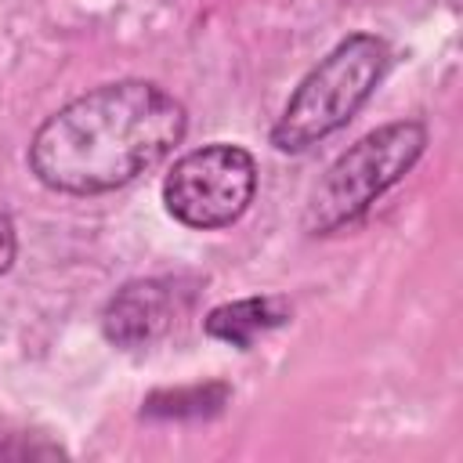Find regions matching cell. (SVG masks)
Here are the masks:
<instances>
[{"instance_id": "cell-3", "label": "cell", "mask_w": 463, "mask_h": 463, "mask_svg": "<svg viewBox=\"0 0 463 463\" xmlns=\"http://www.w3.org/2000/svg\"><path fill=\"white\" fill-rule=\"evenodd\" d=\"M423 148H427L423 119H394L362 134L315 181L300 217L304 232L333 235L354 224L387 188H394L420 163Z\"/></svg>"}, {"instance_id": "cell-5", "label": "cell", "mask_w": 463, "mask_h": 463, "mask_svg": "<svg viewBox=\"0 0 463 463\" xmlns=\"http://www.w3.org/2000/svg\"><path fill=\"white\" fill-rule=\"evenodd\" d=\"M192 304V289L177 275H152L123 282L101 307V336L119 351H145Z\"/></svg>"}, {"instance_id": "cell-2", "label": "cell", "mask_w": 463, "mask_h": 463, "mask_svg": "<svg viewBox=\"0 0 463 463\" xmlns=\"http://www.w3.org/2000/svg\"><path fill=\"white\" fill-rule=\"evenodd\" d=\"M391 69V47L376 33H351L344 36L318 65L297 83L289 101L282 105L271 145L286 156H300L347 127L358 109L373 98L380 80Z\"/></svg>"}, {"instance_id": "cell-9", "label": "cell", "mask_w": 463, "mask_h": 463, "mask_svg": "<svg viewBox=\"0 0 463 463\" xmlns=\"http://www.w3.org/2000/svg\"><path fill=\"white\" fill-rule=\"evenodd\" d=\"M14 257H18V232H14V221L0 210V275L11 271Z\"/></svg>"}, {"instance_id": "cell-1", "label": "cell", "mask_w": 463, "mask_h": 463, "mask_svg": "<svg viewBox=\"0 0 463 463\" xmlns=\"http://www.w3.org/2000/svg\"><path fill=\"white\" fill-rule=\"evenodd\" d=\"M184 105L152 80H112L65 101L29 141L33 177L61 195H105L159 166L184 137Z\"/></svg>"}, {"instance_id": "cell-6", "label": "cell", "mask_w": 463, "mask_h": 463, "mask_svg": "<svg viewBox=\"0 0 463 463\" xmlns=\"http://www.w3.org/2000/svg\"><path fill=\"white\" fill-rule=\"evenodd\" d=\"M293 315L289 300L279 293H257V297H242V300H228L206 311L203 318V333L210 340L232 344L239 351H250L264 333L286 326Z\"/></svg>"}, {"instance_id": "cell-8", "label": "cell", "mask_w": 463, "mask_h": 463, "mask_svg": "<svg viewBox=\"0 0 463 463\" xmlns=\"http://www.w3.org/2000/svg\"><path fill=\"white\" fill-rule=\"evenodd\" d=\"M65 456L58 441H47L43 434H0V459H51Z\"/></svg>"}, {"instance_id": "cell-7", "label": "cell", "mask_w": 463, "mask_h": 463, "mask_svg": "<svg viewBox=\"0 0 463 463\" xmlns=\"http://www.w3.org/2000/svg\"><path fill=\"white\" fill-rule=\"evenodd\" d=\"M228 402L224 383H195V387H174V391H156L141 402L145 420H206L217 416Z\"/></svg>"}, {"instance_id": "cell-4", "label": "cell", "mask_w": 463, "mask_h": 463, "mask_svg": "<svg viewBox=\"0 0 463 463\" xmlns=\"http://www.w3.org/2000/svg\"><path fill=\"white\" fill-rule=\"evenodd\" d=\"M257 195V159L232 141H210L174 159L163 177V203L174 221L195 232L235 224Z\"/></svg>"}]
</instances>
